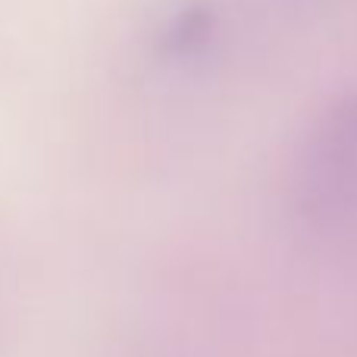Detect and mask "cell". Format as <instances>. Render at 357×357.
I'll use <instances>...</instances> for the list:
<instances>
[{
	"label": "cell",
	"instance_id": "obj_1",
	"mask_svg": "<svg viewBox=\"0 0 357 357\" xmlns=\"http://www.w3.org/2000/svg\"><path fill=\"white\" fill-rule=\"evenodd\" d=\"M295 204L317 226L357 216V91L333 98L307 126L295 157Z\"/></svg>",
	"mask_w": 357,
	"mask_h": 357
},
{
	"label": "cell",
	"instance_id": "obj_2",
	"mask_svg": "<svg viewBox=\"0 0 357 357\" xmlns=\"http://www.w3.org/2000/svg\"><path fill=\"white\" fill-rule=\"evenodd\" d=\"M210 13L204 10V6H185L182 13L169 22V29H167V41H169V47H178V50H185V47H195V44H201L204 38H207V31H210Z\"/></svg>",
	"mask_w": 357,
	"mask_h": 357
}]
</instances>
